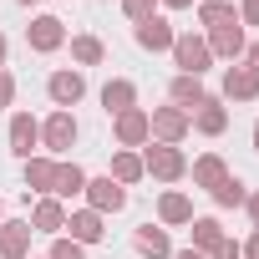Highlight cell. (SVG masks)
<instances>
[{"label": "cell", "mask_w": 259, "mask_h": 259, "mask_svg": "<svg viewBox=\"0 0 259 259\" xmlns=\"http://www.w3.org/2000/svg\"><path fill=\"white\" fill-rule=\"evenodd\" d=\"M239 26H259V0H239Z\"/></svg>", "instance_id": "32"}, {"label": "cell", "mask_w": 259, "mask_h": 259, "mask_svg": "<svg viewBox=\"0 0 259 259\" xmlns=\"http://www.w3.org/2000/svg\"><path fill=\"white\" fill-rule=\"evenodd\" d=\"M6 107H16V76L0 66V112H6Z\"/></svg>", "instance_id": "31"}, {"label": "cell", "mask_w": 259, "mask_h": 259, "mask_svg": "<svg viewBox=\"0 0 259 259\" xmlns=\"http://www.w3.org/2000/svg\"><path fill=\"white\" fill-rule=\"evenodd\" d=\"M0 224H6V198H0Z\"/></svg>", "instance_id": "41"}, {"label": "cell", "mask_w": 259, "mask_h": 259, "mask_svg": "<svg viewBox=\"0 0 259 259\" xmlns=\"http://www.w3.org/2000/svg\"><path fill=\"white\" fill-rule=\"evenodd\" d=\"M51 183H56V158H46V153L26 158V193L46 198V193H51Z\"/></svg>", "instance_id": "24"}, {"label": "cell", "mask_w": 259, "mask_h": 259, "mask_svg": "<svg viewBox=\"0 0 259 259\" xmlns=\"http://www.w3.org/2000/svg\"><path fill=\"white\" fill-rule=\"evenodd\" d=\"M173 259H208V254H198V249H173Z\"/></svg>", "instance_id": "38"}, {"label": "cell", "mask_w": 259, "mask_h": 259, "mask_svg": "<svg viewBox=\"0 0 259 259\" xmlns=\"http://www.w3.org/2000/svg\"><path fill=\"white\" fill-rule=\"evenodd\" d=\"M188 173H193V188H203V193H213L224 178H229V163L219 158V153H203V158H193L188 163Z\"/></svg>", "instance_id": "20"}, {"label": "cell", "mask_w": 259, "mask_h": 259, "mask_svg": "<svg viewBox=\"0 0 259 259\" xmlns=\"http://www.w3.org/2000/svg\"><path fill=\"white\" fill-rule=\"evenodd\" d=\"M244 208H249V219H254V229H259V188H249V198H244Z\"/></svg>", "instance_id": "35"}, {"label": "cell", "mask_w": 259, "mask_h": 259, "mask_svg": "<svg viewBox=\"0 0 259 259\" xmlns=\"http://www.w3.org/2000/svg\"><path fill=\"white\" fill-rule=\"evenodd\" d=\"M188 229H193V244H188V249H198V254H213V249H219V244L229 239V234H224V224H219L213 213H203V219H193Z\"/></svg>", "instance_id": "25"}, {"label": "cell", "mask_w": 259, "mask_h": 259, "mask_svg": "<svg viewBox=\"0 0 259 259\" xmlns=\"http://www.w3.org/2000/svg\"><path fill=\"white\" fill-rule=\"evenodd\" d=\"M208 198H213L219 208H244V198H249V183H244L239 173H229V178H224V183H219Z\"/></svg>", "instance_id": "28"}, {"label": "cell", "mask_w": 259, "mask_h": 259, "mask_svg": "<svg viewBox=\"0 0 259 259\" xmlns=\"http://www.w3.org/2000/svg\"><path fill=\"white\" fill-rule=\"evenodd\" d=\"M6 56H11V41H6V31H0V66H6Z\"/></svg>", "instance_id": "39"}, {"label": "cell", "mask_w": 259, "mask_h": 259, "mask_svg": "<svg viewBox=\"0 0 259 259\" xmlns=\"http://www.w3.org/2000/svg\"><path fill=\"white\" fill-rule=\"evenodd\" d=\"M219 97H224V102H259V71L244 66V61L224 66V87H219Z\"/></svg>", "instance_id": "12"}, {"label": "cell", "mask_w": 259, "mask_h": 259, "mask_svg": "<svg viewBox=\"0 0 259 259\" xmlns=\"http://www.w3.org/2000/svg\"><path fill=\"white\" fill-rule=\"evenodd\" d=\"M71 61H76V71L102 66V61H107V46H102L92 31H81V36H71Z\"/></svg>", "instance_id": "26"}, {"label": "cell", "mask_w": 259, "mask_h": 259, "mask_svg": "<svg viewBox=\"0 0 259 259\" xmlns=\"http://www.w3.org/2000/svg\"><path fill=\"white\" fill-rule=\"evenodd\" d=\"M148 127H153V143H168V148H178L188 133H193V117L183 112V107H153L148 112Z\"/></svg>", "instance_id": "4"}, {"label": "cell", "mask_w": 259, "mask_h": 259, "mask_svg": "<svg viewBox=\"0 0 259 259\" xmlns=\"http://www.w3.org/2000/svg\"><path fill=\"white\" fill-rule=\"evenodd\" d=\"M249 138H254V153H259V122H254V133H249Z\"/></svg>", "instance_id": "40"}, {"label": "cell", "mask_w": 259, "mask_h": 259, "mask_svg": "<svg viewBox=\"0 0 259 259\" xmlns=\"http://www.w3.org/2000/svg\"><path fill=\"white\" fill-rule=\"evenodd\" d=\"M168 56H173V66H178L183 76H203V71L213 66V51H208V41H203V36H193V31H178Z\"/></svg>", "instance_id": "3"}, {"label": "cell", "mask_w": 259, "mask_h": 259, "mask_svg": "<svg viewBox=\"0 0 259 259\" xmlns=\"http://www.w3.org/2000/svg\"><path fill=\"white\" fill-rule=\"evenodd\" d=\"M81 198H87V208H92V213H102V219H112V213H122V208H127V188H122V183H112L107 173H102V178H87V193H81Z\"/></svg>", "instance_id": "7"}, {"label": "cell", "mask_w": 259, "mask_h": 259, "mask_svg": "<svg viewBox=\"0 0 259 259\" xmlns=\"http://www.w3.org/2000/svg\"><path fill=\"white\" fill-rule=\"evenodd\" d=\"M127 107H138V81L112 76V81L102 87V112H107V117H117V112H127Z\"/></svg>", "instance_id": "22"}, {"label": "cell", "mask_w": 259, "mask_h": 259, "mask_svg": "<svg viewBox=\"0 0 259 259\" xmlns=\"http://www.w3.org/2000/svg\"><path fill=\"white\" fill-rule=\"evenodd\" d=\"M46 259H87V249H81L76 239H66V234H56V239H51V249H46Z\"/></svg>", "instance_id": "29"}, {"label": "cell", "mask_w": 259, "mask_h": 259, "mask_svg": "<svg viewBox=\"0 0 259 259\" xmlns=\"http://www.w3.org/2000/svg\"><path fill=\"white\" fill-rule=\"evenodd\" d=\"M112 138H117V148H133V153H143V148L153 143L148 107H127V112H117V117H112Z\"/></svg>", "instance_id": "5"}, {"label": "cell", "mask_w": 259, "mask_h": 259, "mask_svg": "<svg viewBox=\"0 0 259 259\" xmlns=\"http://www.w3.org/2000/svg\"><path fill=\"white\" fill-rule=\"evenodd\" d=\"M66 239H76L81 249H92V244H102V239H107V219H102V213H92L87 203H81V208H66Z\"/></svg>", "instance_id": "11"}, {"label": "cell", "mask_w": 259, "mask_h": 259, "mask_svg": "<svg viewBox=\"0 0 259 259\" xmlns=\"http://www.w3.org/2000/svg\"><path fill=\"white\" fill-rule=\"evenodd\" d=\"M31 239L36 229L26 219H6L0 224V259H31Z\"/></svg>", "instance_id": "17"}, {"label": "cell", "mask_w": 259, "mask_h": 259, "mask_svg": "<svg viewBox=\"0 0 259 259\" xmlns=\"http://www.w3.org/2000/svg\"><path fill=\"white\" fill-rule=\"evenodd\" d=\"M203 41H208V51H213V61H244V51H249V36H244V26L234 21V26H219V31H203Z\"/></svg>", "instance_id": "10"}, {"label": "cell", "mask_w": 259, "mask_h": 259, "mask_svg": "<svg viewBox=\"0 0 259 259\" xmlns=\"http://www.w3.org/2000/svg\"><path fill=\"white\" fill-rule=\"evenodd\" d=\"M203 97H208L203 76H183V71H178V76L168 81V102H173V107H183V112H193V107H198Z\"/></svg>", "instance_id": "23"}, {"label": "cell", "mask_w": 259, "mask_h": 259, "mask_svg": "<svg viewBox=\"0 0 259 259\" xmlns=\"http://www.w3.org/2000/svg\"><path fill=\"white\" fill-rule=\"evenodd\" d=\"M188 117H193V133H203V138H224V133H229V107H224V97H213V92H208Z\"/></svg>", "instance_id": "13"}, {"label": "cell", "mask_w": 259, "mask_h": 259, "mask_svg": "<svg viewBox=\"0 0 259 259\" xmlns=\"http://www.w3.org/2000/svg\"><path fill=\"white\" fill-rule=\"evenodd\" d=\"M6 143H11V153L26 163V158H36L41 153V122L31 117V112H11V133H6Z\"/></svg>", "instance_id": "9"}, {"label": "cell", "mask_w": 259, "mask_h": 259, "mask_svg": "<svg viewBox=\"0 0 259 259\" xmlns=\"http://www.w3.org/2000/svg\"><path fill=\"white\" fill-rule=\"evenodd\" d=\"M26 224H31L36 234L56 239V234H66V203L46 193V198H36V203H31V219H26Z\"/></svg>", "instance_id": "14"}, {"label": "cell", "mask_w": 259, "mask_h": 259, "mask_svg": "<svg viewBox=\"0 0 259 259\" xmlns=\"http://www.w3.org/2000/svg\"><path fill=\"white\" fill-rule=\"evenodd\" d=\"M133 249H138L143 259H173V239H168L163 224H138V229H133Z\"/></svg>", "instance_id": "19"}, {"label": "cell", "mask_w": 259, "mask_h": 259, "mask_svg": "<svg viewBox=\"0 0 259 259\" xmlns=\"http://www.w3.org/2000/svg\"><path fill=\"white\" fill-rule=\"evenodd\" d=\"M208 259H244V249H239V239H224V244H219Z\"/></svg>", "instance_id": "33"}, {"label": "cell", "mask_w": 259, "mask_h": 259, "mask_svg": "<svg viewBox=\"0 0 259 259\" xmlns=\"http://www.w3.org/2000/svg\"><path fill=\"white\" fill-rule=\"evenodd\" d=\"M117 6L127 11V21H133V26L148 21V16H158V0H117Z\"/></svg>", "instance_id": "30"}, {"label": "cell", "mask_w": 259, "mask_h": 259, "mask_svg": "<svg viewBox=\"0 0 259 259\" xmlns=\"http://www.w3.org/2000/svg\"><path fill=\"white\" fill-rule=\"evenodd\" d=\"M26 46H31L36 56L61 51V46H66V21H61V16H36V21L26 26Z\"/></svg>", "instance_id": "8"}, {"label": "cell", "mask_w": 259, "mask_h": 259, "mask_svg": "<svg viewBox=\"0 0 259 259\" xmlns=\"http://www.w3.org/2000/svg\"><path fill=\"white\" fill-rule=\"evenodd\" d=\"M87 168L81 163H71V158H61L56 163V183H51V198H61V203H71V198H81L87 193Z\"/></svg>", "instance_id": "18"}, {"label": "cell", "mask_w": 259, "mask_h": 259, "mask_svg": "<svg viewBox=\"0 0 259 259\" xmlns=\"http://www.w3.org/2000/svg\"><path fill=\"white\" fill-rule=\"evenodd\" d=\"M31 259H36V254H31ZM41 259H46V254H41Z\"/></svg>", "instance_id": "43"}, {"label": "cell", "mask_w": 259, "mask_h": 259, "mask_svg": "<svg viewBox=\"0 0 259 259\" xmlns=\"http://www.w3.org/2000/svg\"><path fill=\"white\" fill-rule=\"evenodd\" d=\"M173 36H178V31L168 26V16H148V21L133 26V41H138L143 51H153V56H158V51H173Z\"/></svg>", "instance_id": "15"}, {"label": "cell", "mask_w": 259, "mask_h": 259, "mask_svg": "<svg viewBox=\"0 0 259 259\" xmlns=\"http://www.w3.org/2000/svg\"><path fill=\"white\" fill-rule=\"evenodd\" d=\"M16 6H36V0H16Z\"/></svg>", "instance_id": "42"}, {"label": "cell", "mask_w": 259, "mask_h": 259, "mask_svg": "<svg viewBox=\"0 0 259 259\" xmlns=\"http://www.w3.org/2000/svg\"><path fill=\"white\" fill-rule=\"evenodd\" d=\"M46 97H51V107L71 112V107L87 97V71H76V66H61V71H51V76H46Z\"/></svg>", "instance_id": "6"}, {"label": "cell", "mask_w": 259, "mask_h": 259, "mask_svg": "<svg viewBox=\"0 0 259 259\" xmlns=\"http://www.w3.org/2000/svg\"><path fill=\"white\" fill-rule=\"evenodd\" d=\"M239 249H244V259H259V229H249V239H244Z\"/></svg>", "instance_id": "34"}, {"label": "cell", "mask_w": 259, "mask_h": 259, "mask_svg": "<svg viewBox=\"0 0 259 259\" xmlns=\"http://www.w3.org/2000/svg\"><path fill=\"white\" fill-rule=\"evenodd\" d=\"M143 173L158 178V183H178V178H188V158H183V148L148 143V148H143Z\"/></svg>", "instance_id": "2"}, {"label": "cell", "mask_w": 259, "mask_h": 259, "mask_svg": "<svg viewBox=\"0 0 259 259\" xmlns=\"http://www.w3.org/2000/svg\"><path fill=\"white\" fill-rule=\"evenodd\" d=\"M239 11L229 6V0H198V26L203 31H219V26H234Z\"/></svg>", "instance_id": "27"}, {"label": "cell", "mask_w": 259, "mask_h": 259, "mask_svg": "<svg viewBox=\"0 0 259 259\" xmlns=\"http://www.w3.org/2000/svg\"><path fill=\"white\" fill-rule=\"evenodd\" d=\"M107 178H112V183H122V188L143 183V178H148V173H143V153H133V148H117V153H112V168H107Z\"/></svg>", "instance_id": "21"}, {"label": "cell", "mask_w": 259, "mask_h": 259, "mask_svg": "<svg viewBox=\"0 0 259 259\" xmlns=\"http://www.w3.org/2000/svg\"><path fill=\"white\" fill-rule=\"evenodd\" d=\"M244 66H254V71H259V41H249V51H244Z\"/></svg>", "instance_id": "36"}, {"label": "cell", "mask_w": 259, "mask_h": 259, "mask_svg": "<svg viewBox=\"0 0 259 259\" xmlns=\"http://www.w3.org/2000/svg\"><path fill=\"white\" fill-rule=\"evenodd\" d=\"M158 6H163V11H188L193 0H158Z\"/></svg>", "instance_id": "37"}, {"label": "cell", "mask_w": 259, "mask_h": 259, "mask_svg": "<svg viewBox=\"0 0 259 259\" xmlns=\"http://www.w3.org/2000/svg\"><path fill=\"white\" fill-rule=\"evenodd\" d=\"M158 224H163V229L193 224V198H188L183 188H163V193H158Z\"/></svg>", "instance_id": "16"}, {"label": "cell", "mask_w": 259, "mask_h": 259, "mask_svg": "<svg viewBox=\"0 0 259 259\" xmlns=\"http://www.w3.org/2000/svg\"><path fill=\"white\" fill-rule=\"evenodd\" d=\"M76 138H81L76 112H61V107H56V112L41 122V153H46V158H56V163H61V158L76 148Z\"/></svg>", "instance_id": "1"}]
</instances>
